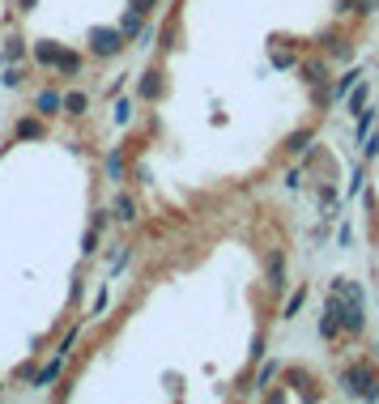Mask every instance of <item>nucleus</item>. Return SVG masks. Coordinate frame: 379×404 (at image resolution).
I'll list each match as a JSON object with an SVG mask.
<instances>
[{
  "instance_id": "nucleus-9",
  "label": "nucleus",
  "mask_w": 379,
  "mask_h": 404,
  "mask_svg": "<svg viewBox=\"0 0 379 404\" xmlns=\"http://www.w3.org/2000/svg\"><path fill=\"white\" fill-rule=\"evenodd\" d=\"M367 98H371V85H367V81L358 77V81H353V85H349V94H345V107H349L353 115H358V111L367 107Z\"/></svg>"
},
{
  "instance_id": "nucleus-8",
  "label": "nucleus",
  "mask_w": 379,
  "mask_h": 404,
  "mask_svg": "<svg viewBox=\"0 0 379 404\" xmlns=\"http://www.w3.org/2000/svg\"><path fill=\"white\" fill-rule=\"evenodd\" d=\"M358 77H362V68H358V64H353V68H345V72H341V77H337V85H333V90H328V103H341V98L349 94V85H353V81H358Z\"/></svg>"
},
{
  "instance_id": "nucleus-27",
  "label": "nucleus",
  "mask_w": 379,
  "mask_h": 404,
  "mask_svg": "<svg viewBox=\"0 0 379 404\" xmlns=\"http://www.w3.org/2000/svg\"><path fill=\"white\" fill-rule=\"evenodd\" d=\"M56 374H60V358H56V362H47V366L39 370V387H43V383H52Z\"/></svg>"
},
{
  "instance_id": "nucleus-21",
  "label": "nucleus",
  "mask_w": 379,
  "mask_h": 404,
  "mask_svg": "<svg viewBox=\"0 0 379 404\" xmlns=\"http://www.w3.org/2000/svg\"><path fill=\"white\" fill-rule=\"evenodd\" d=\"M107 174H111L115 183L124 179V149H111V154H107Z\"/></svg>"
},
{
  "instance_id": "nucleus-19",
  "label": "nucleus",
  "mask_w": 379,
  "mask_h": 404,
  "mask_svg": "<svg viewBox=\"0 0 379 404\" xmlns=\"http://www.w3.org/2000/svg\"><path fill=\"white\" fill-rule=\"evenodd\" d=\"M56 56H60V47H52V43H39V47H35V60H39L43 68H56Z\"/></svg>"
},
{
  "instance_id": "nucleus-4",
  "label": "nucleus",
  "mask_w": 379,
  "mask_h": 404,
  "mask_svg": "<svg viewBox=\"0 0 379 404\" xmlns=\"http://www.w3.org/2000/svg\"><path fill=\"white\" fill-rule=\"evenodd\" d=\"M320 336H324V341H337V336H341V319H337V302H333V294L324 298V315H320Z\"/></svg>"
},
{
  "instance_id": "nucleus-2",
  "label": "nucleus",
  "mask_w": 379,
  "mask_h": 404,
  "mask_svg": "<svg viewBox=\"0 0 379 404\" xmlns=\"http://www.w3.org/2000/svg\"><path fill=\"white\" fill-rule=\"evenodd\" d=\"M302 81L315 90V103L324 107V103H328V60H324V56L302 60Z\"/></svg>"
},
{
  "instance_id": "nucleus-14",
  "label": "nucleus",
  "mask_w": 379,
  "mask_h": 404,
  "mask_svg": "<svg viewBox=\"0 0 379 404\" xmlns=\"http://www.w3.org/2000/svg\"><path fill=\"white\" fill-rule=\"evenodd\" d=\"M311 141H315V132H311V128H298V132H290L286 149H290V154H307V149H311Z\"/></svg>"
},
{
  "instance_id": "nucleus-16",
  "label": "nucleus",
  "mask_w": 379,
  "mask_h": 404,
  "mask_svg": "<svg viewBox=\"0 0 379 404\" xmlns=\"http://www.w3.org/2000/svg\"><path fill=\"white\" fill-rule=\"evenodd\" d=\"M39 137H43V123H39L35 115L17 119V141H39Z\"/></svg>"
},
{
  "instance_id": "nucleus-15",
  "label": "nucleus",
  "mask_w": 379,
  "mask_h": 404,
  "mask_svg": "<svg viewBox=\"0 0 379 404\" xmlns=\"http://www.w3.org/2000/svg\"><path fill=\"white\" fill-rule=\"evenodd\" d=\"M56 72H64V77H77V72H81V56H77V52H60V56H56Z\"/></svg>"
},
{
  "instance_id": "nucleus-36",
  "label": "nucleus",
  "mask_w": 379,
  "mask_h": 404,
  "mask_svg": "<svg viewBox=\"0 0 379 404\" xmlns=\"http://www.w3.org/2000/svg\"><path fill=\"white\" fill-rule=\"evenodd\" d=\"M17 5H21V13H30V9H35V0H17Z\"/></svg>"
},
{
  "instance_id": "nucleus-20",
  "label": "nucleus",
  "mask_w": 379,
  "mask_h": 404,
  "mask_svg": "<svg viewBox=\"0 0 379 404\" xmlns=\"http://www.w3.org/2000/svg\"><path fill=\"white\" fill-rule=\"evenodd\" d=\"M302 302H307V285H302V290H294V294H290V302H286V311H282V319H294V315L302 311Z\"/></svg>"
},
{
  "instance_id": "nucleus-6",
  "label": "nucleus",
  "mask_w": 379,
  "mask_h": 404,
  "mask_svg": "<svg viewBox=\"0 0 379 404\" xmlns=\"http://www.w3.org/2000/svg\"><path fill=\"white\" fill-rule=\"evenodd\" d=\"M320 43H324V56H333V60H353V47H349V39H345V34L328 30Z\"/></svg>"
},
{
  "instance_id": "nucleus-3",
  "label": "nucleus",
  "mask_w": 379,
  "mask_h": 404,
  "mask_svg": "<svg viewBox=\"0 0 379 404\" xmlns=\"http://www.w3.org/2000/svg\"><path fill=\"white\" fill-rule=\"evenodd\" d=\"M124 43H128V39H124L115 26H107V30H94V34H90V52L103 56V60H111V56L124 52Z\"/></svg>"
},
{
  "instance_id": "nucleus-26",
  "label": "nucleus",
  "mask_w": 379,
  "mask_h": 404,
  "mask_svg": "<svg viewBox=\"0 0 379 404\" xmlns=\"http://www.w3.org/2000/svg\"><path fill=\"white\" fill-rule=\"evenodd\" d=\"M133 119V103H128V98H119V103H115V123H128Z\"/></svg>"
},
{
  "instance_id": "nucleus-35",
  "label": "nucleus",
  "mask_w": 379,
  "mask_h": 404,
  "mask_svg": "<svg viewBox=\"0 0 379 404\" xmlns=\"http://www.w3.org/2000/svg\"><path fill=\"white\" fill-rule=\"evenodd\" d=\"M349 239H353V230H349V225H341V230H337V243H341V247H349Z\"/></svg>"
},
{
  "instance_id": "nucleus-34",
  "label": "nucleus",
  "mask_w": 379,
  "mask_h": 404,
  "mask_svg": "<svg viewBox=\"0 0 379 404\" xmlns=\"http://www.w3.org/2000/svg\"><path fill=\"white\" fill-rule=\"evenodd\" d=\"M107 221H111V217H107V209H103V213H94V221H90V225H94V230H107Z\"/></svg>"
},
{
  "instance_id": "nucleus-7",
  "label": "nucleus",
  "mask_w": 379,
  "mask_h": 404,
  "mask_svg": "<svg viewBox=\"0 0 379 404\" xmlns=\"http://www.w3.org/2000/svg\"><path fill=\"white\" fill-rule=\"evenodd\" d=\"M137 98H145V103H154V98H162V72H158V68L141 72V81H137Z\"/></svg>"
},
{
  "instance_id": "nucleus-24",
  "label": "nucleus",
  "mask_w": 379,
  "mask_h": 404,
  "mask_svg": "<svg viewBox=\"0 0 379 404\" xmlns=\"http://www.w3.org/2000/svg\"><path fill=\"white\" fill-rule=\"evenodd\" d=\"M21 52H26V47H21V39H9V47H5V56H0V64H13V60H21Z\"/></svg>"
},
{
  "instance_id": "nucleus-12",
  "label": "nucleus",
  "mask_w": 379,
  "mask_h": 404,
  "mask_svg": "<svg viewBox=\"0 0 379 404\" xmlns=\"http://www.w3.org/2000/svg\"><path fill=\"white\" fill-rule=\"evenodd\" d=\"M115 217H119L124 225H133V221H137V200H133L128 192H119V196H115Z\"/></svg>"
},
{
  "instance_id": "nucleus-10",
  "label": "nucleus",
  "mask_w": 379,
  "mask_h": 404,
  "mask_svg": "<svg viewBox=\"0 0 379 404\" xmlns=\"http://www.w3.org/2000/svg\"><path fill=\"white\" fill-rule=\"evenodd\" d=\"M286 378H290V383L298 387V396H307V400H315V396H320V392L311 387V374H307V370H298V366H290V370H286Z\"/></svg>"
},
{
  "instance_id": "nucleus-18",
  "label": "nucleus",
  "mask_w": 379,
  "mask_h": 404,
  "mask_svg": "<svg viewBox=\"0 0 379 404\" xmlns=\"http://www.w3.org/2000/svg\"><path fill=\"white\" fill-rule=\"evenodd\" d=\"M371 123H375V107H362L358 111V123H353V141H362L371 132Z\"/></svg>"
},
{
  "instance_id": "nucleus-23",
  "label": "nucleus",
  "mask_w": 379,
  "mask_h": 404,
  "mask_svg": "<svg viewBox=\"0 0 379 404\" xmlns=\"http://www.w3.org/2000/svg\"><path fill=\"white\" fill-rule=\"evenodd\" d=\"M277 370H282L277 362H264V366H260V374H256V387H269L273 378H277Z\"/></svg>"
},
{
  "instance_id": "nucleus-28",
  "label": "nucleus",
  "mask_w": 379,
  "mask_h": 404,
  "mask_svg": "<svg viewBox=\"0 0 379 404\" xmlns=\"http://www.w3.org/2000/svg\"><path fill=\"white\" fill-rule=\"evenodd\" d=\"M273 68H294V52H282V47H277V52H273Z\"/></svg>"
},
{
  "instance_id": "nucleus-32",
  "label": "nucleus",
  "mask_w": 379,
  "mask_h": 404,
  "mask_svg": "<svg viewBox=\"0 0 379 404\" xmlns=\"http://www.w3.org/2000/svg\"><path fill=\"white\" fill-rule=\"evenodd\" d=\"M5 85H9V90L21 85V68H5Z\"/></svg>"
},
{
  "instance_id": "nucleus-11",
  "label": "nucleus",
  "mask_w": 379,
  "mask_h": 404,
  "mask_svg": "<svg viewBox=\"0 0 379 404\" xmlns=\"http://www.w3.org/2000/svg\"><path fill=\"white\" fill-rule=\"evenodd\" d=\"M86 107H90V98H86L81 90L60 94V111H68V115H86Z\"/></svg>"
},
{
  "instance_id": "nucleus-5",
  "label": "nucleus",
  "mask_w": 379,
  "mask_h": 404,
  "mask_svg": "<svg viewBox=\"0 0 379 404\" xmlns=\"http://www.w3.org/2000/svg\"><path fill=\"white\" fill-rule=\"evenodd\" d=\"M264 272H269V290L282 294L286 290V251H273L269 264H264Z\"/></svg>"
},
{
  "instance_id": "nucleus-1",
  "label": "nucleus",
  "mask_w": 379,
  "mask_h": 404,
  "mask_svg": "<svg viewBox=\"0 0 379 404\" xmlns=\"http://www.w3.org/2000/svg\"><path fill=\"white\" fill-rule=\"evenodd\" d=\"M341 387H345V396L379 400V366H375V358H353L341 370Z\"/></svg>"
},
{
  "instance_id": "nucleus-37",
  "label": "nucleus",
  "mask_w": 379,
  "mask_h": 404,
  "mask_svg": "<svg viewBox=\"0 0 379 404\" xmlns=\"http://www.w3.org/2000/svg\"><path fill=\"white\" fill-rule=\"evenodd\" d=\"M0 392H5V383H0Z\"/></svg>"
},
{
  "instance_id": "nucleus-22",
  "label": "nucleus",
  "mask_w": 379,
  "mask_h": 404,
  "mask_svg": "<svg viewBox=\"0 0 379 404\" xmlns=\"http://www.w3.org/2000/svg\"><path fill=\"white\" fill-rule=\"evenodd\" d=\"M362 183H367V170L362 166H353V174H349V183H345V200H353L362 192Z\"/></svg>"
},
{
  "instance_id": "nucleus-17",
  "label": "nucleus",
  "mask_w": 379,
  "mask_h": 404,
  "mask_svg": "<svg viewBox=\"0 0 379 404\" xmlns=\"http://www.w3.org/2000/svg\"><path fill=\"white\" fill-rule=\"evenodd\" d=\"M119 34H124V39H137V34H141V13H137V9H128V13H124V21H119Z\"/></svg>"
},
{
  "instance_id": "nucleus-25",
  "label": "nucleus",
  "mask_w": 379,
  "mask_h": 404,
  "mask_svg": "<svg viewBox=\"0 0 379 404\" xmlns=\"http://www.w3.org/2000/svg\"><path fill=\"white\" fill-rule=\"evenodd\" d=\"M362 158H379V132H375V137H371V132L362 137Z\"/></svg>"
},
{
  "instance_id": "nucleus-30",
  "label": "nucleus",
  "mask_w": 379,
  "mask_h": 404,
  "mask_svg": "<svg viewBox=\"0 0 379 404\" xmlns=\"http://www.w3.org/2000/svg\"><path fill=\"white\" fill-rule=\"evenodd\" d=\"M81 251H86V256H94V251H98V230H94V225H90L86 239H81Z\"/></svg>"
},
{
  "instance_id": "nucleus-33",
  "label": "nucleus",
  "mask_w": 379,
  "mask_h": 404,
  "mask_svg": "<svg viewBox=\"0 0 379 404\" xmlns=\"http://www.w3.org/2000/svg\"><path fill=\"white\" fill-rule=\"evenodd\" d=\"M154 5H158V0H133V9H137V13H141V17H145V13H149V9H154Z\"/></svg>"
},
{
  "instance_id": "nucleus-13",
  "label": "nucleus",
  "mask_w": 379,
  "mask_h": 404,
  "mask_svg": "<svg viewBox=\"0 0 379 404\" xmlns=\"http://www.w3.org/2000/svg\"><path fill=\"white\" fill-rule=\"evenodd\" d=\"M35 111H43V115H60V94H56V90H39V94H35Z\"/></svg>"
},
{
  "instance_id": "nucleus-29",
  "label": "nucleus",
  "mask_w": 379,
  "mask_h": 404,
  "mask_svg": "<svg viewBox=\"0 0 379 404\" xmlns=\"http://www.w3.org/2000/svg\"><path fill=\"white\" fill-rule=\"evenodd\" d=\"M379 9V0H353V13H358V17H371Z\"/></svg>"
},
{
  "instance_id": "nucleus-31",
  "label": "nucleus",
  "mask_w": 379,
  "mask_h": 404,
  "mask_svg": "<svg viewBox=\"0 0 379 404\" xmlns=\"http://www.w3.org/2000/svg\"><path fill=\"white\" fill-rule=\"evenodd\" d=\"M107 311V290H98L94 294V307H90V315H103Z\"/></svg>"
}]
</instances>
